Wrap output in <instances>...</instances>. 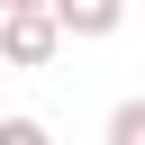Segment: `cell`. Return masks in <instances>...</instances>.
I'll use <instances>...</instances> for the list:
<instances>
[{
    "label": "cell",
    "instance_id": "1",
    "mask_svg": "<svg viewBox=\"0 0 145 145\" xmlns=\"http://www.w3.org/2000/svg\"><path fill=\"white\" fill-rule=\"evenodd\" d=\"M63 45H72V36H63L54 9H9V18H0V63H18V72H45Z\"/></svg>",
    "mask_w": 145,
    "mask_h": 145
},
{
    "label": "cell",
    "instance_id": "4",
    "mask_svg": "<svg viewBox=\"0 0 145 145\" xmlns=\"http://www.w3.org/2000/svg\"><path fill=\"white\" fill-rule=\"evenodd\" d=\"M0 145H54V136H45V118L18 109V118H0Z\"/></svg>",
    "mask_w": 145,
    "mask_h": 145
},
{
    "label": "cell",
    "instance_id": "5",
    "mask_svg": "<svg viewBox=\"0 0 145 145\" xmlns=\"http://www.w3.org/2000/svg\"><path fill=\"white\" fill-rule=\"evenodd\" d=\"M9 9H54V0H0V18H9Z\"/></svg>",
    "mask_w": 145,
    "mask_h": 145
},
{
    "label": "cell",
    "instance_id": "3",
    "mask_svg": "<svg viewBox=\"0 0 145 145\" xmlns=\"http://www.w3.org/2000/svg\"><path fill=\"white\" fill-rule=\"evenodd\" d=\"M100 145H145V100H118L109 127H100Z\"/></svg>",
    "mask_w": 145,
    "mask_h": 145
},
{
    "label": "cell",
    "instance_id": "2",
    "mask_svg": "<svg viewBox=\"0 0 145 145\" xmlns=\"http://www.w3.org/2000/svg\"><path fill=\"white\" fill-rule=\"evenodd\" d=\"M54 18H63V36L100 45V36H118V27H127V0H54Z\"/></svg>",
    "mask_w": 145,
    "mask_h": 145
}]
</instances>
